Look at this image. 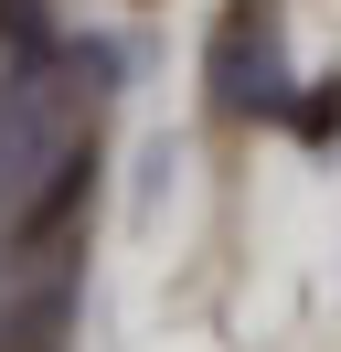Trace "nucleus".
Masks as SVG:
<instances>
[{
  "instance_id": "obj_1",
  "label": "nucleus",
  "mask_w": 341,
  "mask_h": 352,
  "mask_svg": "<svg viewBox=\"0 0 341 352\" xmlns=\"http://www.w3.org/2000/svg\"><path fill=\"white\" fill-rule=\"evenodd\" d=\"M288 43H277V11L267 0H245L224 22V43H213V107L224 118H288Z\"/></svg>"
},
{
  "instance_id": "obj_2",
  "label": "nucleus",
  "mask_w": 341,
  "mask_h": 352,
  "mask_svg": "<svg viewBox=\"0 0 341 352\" xmlns=\"http://www.w3.org/2000/svg\"><path fill=\"white\" fill-rule=\"evenodd\" d=\"M288 129L309 139V150H341V75H320L309 96H288Z\"/></svg>"
}]
</instances>
